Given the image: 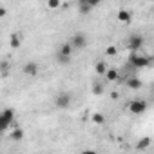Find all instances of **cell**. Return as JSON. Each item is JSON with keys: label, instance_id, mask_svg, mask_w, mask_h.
<instances>
[{"label": "cell", "instance_id": "cell-11", "mask_svg": "<svg viewBox=\"0 0 154 154\" xmlns=\"http://www.w3.org/2000/svg\"><path fill=\"white\" fill-rule=\"evenodd\" d=\"M9 140H13V141H22V140H24V131H22L20 127H15V129L11 131V134H9Z\"/></svg>", "mask_w": 154, "mask_h": 154}, {"label": "cell", "instance_id": "cell-8", "mask_svg": "<svg viewBox=\"0 0 154 154\" xmlns=\"http://www.w3.org/2000/svg\"><path fill=\"white\" fill-rule=\"evenodd\" d=\"M20 45H22V35L20 33H13L9 36V47L11 49H20Z\"/></svg>", "mask_w": 154, "mask_h": 154}, {"label": "cell", "instance_id": "cell-17", "mask_svg": "<svg viewBox=\"0 0 154 154\" xmlns=\"http://www.w3.org/2000/svg\"><path fill=\"white\" fill-rule=\"evenodd\" d=\"M93 122H94L96 125H103V122H105V116H103L102 112H94V114H93Z\"/></svg>", "mask_w": 154, "mask_h": 154}, {"label": "cell", "instance_id": "cell-9", "mask_svg": "<svg viewBox=\"0 0 154 154\" xmlns=\"http://www.w3.org/2000/svg\"><path fill=\"white\" fill-rule=\"evenodd\" d=\"M56 54H62V56H71L72 54V45L71 42H63L60 47H58V53Z\"/></svg>", "mask_w": 154, "mask_h": 154}, {"label": "cell", "instance_id": "cell-14", "mask_svg": "<svg viewBox=\"0 0 154 154\" xmlns=\"http://www.w3.org/2000/svg\"><path fill=\"white\" fill-rule=\"evenodd\" d=\"M78 11H80L82 15H89V13L93 11V8L85 2V0H80V4H78Z\"/></svg>", "mask_w": 154, "mask_h": 154}, {"label": "cell", "instance_id": "cell-18", "mask_svg": "<svg viewBox=\"0 0 154 154\" xmlns=\"http://www.w3.org/2000/svg\"><path fill=\"white\" fill-rule=\"evenodd\" d=\"M149 145H150V138H141V140L138 141V145H136V147H138L140 150H145Z\"/></svg>", "mask_w": 154, "mask_h": 154}, {"label": "cell", "instance_id": "cell-2", "mask_svg": "<svg viewBox=\"0 0 154 154\" xmlns=\"http://www.w3.org/2000/svg\"><path fill=\"white\" fill-rule=\"evenodd\" d=\"M15 120V111L13 109H4L0 112V132H4L6 129H9V125Z\"/></svg>", "mask_w": 154, "mask_h": 154}, {"label": "cell", "instance_id": "cell-24", "mask_svg": "<svg viewBox=\"0 0 154 154\" xmlns=\"http://www.w3.org/2000/svg\"><path fill=\"white\" fill-rule=\"evenodd\" d=\"M6 15H8V9H6V8H2V6H0V18H4Z\"/></svg>", "mask_w": 154, "mask_h": 154}, {"label": "cell", "instance_id": "cell-19", "mask_svg": "<svg viewBox=\"0 0 154 154\" xmlns=\"http://www.w3.org/2000/svg\"><path fill=\"white\" fill-rule=\"evenodd\" d=\"M0 72H2V76H8V72H9V62L8 60L0 62Z\"/></svg>", "mask_w": 154, "mask_h": 154}, {"label": "cell", "instance_id": "cell-15", "mask_svg": "<svg viewBox=\"0 0 154 154\" xmlns=\"http://www.w3.org/2000/svg\"><path fill=\"white\" fill-rule=\"evenodd\" d=\"M107 67H109V65H107L105 62H102V60L94 63V69H96V72H98V74H103V72L107 71Z\"/></svg>", "mask_w": 154, "mask_h": 154}, {"label": "cell", "instance_id": "cell-20", "mask_svg": "<svg viewBox=\"0 0 154 154\" xmlns=\"http://www.w3.org/2000/svg\"><path fill=\"white\" fill-rule=\"evenodd\" d=\"M47 6H49V9H58L62 6V2L60 0H47Z\"/></svg>", "mask_w": 154, "mask_h": 154}, {"label": "cell", "instance_id": "cell-13", "mask_svg": "<svg viewBox=\"0 0 154 154\" xmlns=\"http://www.w3.org/2000/svg\"><path fill=\"white\" fill-rule=\"evenodd\" d=\"M125 84H127V87H129V89H132V91L141 89V82H140V78H134V76H132V78H129Z\"/></svg>", "mask_w": 154, "mask_h": 154}, {"label": "cell", "instance_id": "cell-12", "mask_svg": "<svg viewBox=\"0 0 154 154\" xmlns=\"http://www.w3.org/2000/svg\"><path fill=\"white\" fill-rule=\"evenodd\" d=\"M103 74H105V78H107L109 82H116V80L120 78V74H118V71H116V69H112V67H107V71H105Z\"/></svg>", "mask_w": 154, "mask_h": 154}, {"label": "cell", "instance_id": "cell-5", "mask_svg": "<svg viewBox=\"0 0 154 154\" xmlns=\"http://www.w3.org/2000/svg\"><path fill=\"white\" fill-rule=\"evenodd\" d=\"M147 102L145 100H132L131 103H129V111L132 112V114H143L145 111H147Z\"/></svg>", "mask_w": 154, "mask_h": 154}, {"label": "cell", "instance_id": "cell-21", "mask_svg": "<svg viewBox=\"0 0 154 154\" xmlns=\"http://www.w3.org/2000/svg\"><path fill=\"white\" fill-rule=\"evenodd\" d=\"M116 53H118V49H116L114 45H109V47L105 49V54H109V56H114Z\"/></svg>", "mask_w": 154, "mask_h": 154}, {"label": "cell", "instance_id": "cell-7", "mask_svg": "<svg viewBox=\"0 0 154 154\" xmlns=\"http://www.w3.org/2000/svg\"><path fill=\"white\" fill-rule=\"evenodd\" d=\"M22 71H24V74H27V76H36L38 71H40V67H38L36 62H27V63L22 67Z\"/></svg>", "mask_w": 154, "mask_h": 154}, {"label": "cell", "instance_id": "cell-6", "mask_svg": "<svg viewBox=\"0 0 154 154\" xmlns=\"http://www.w3.org/2000/svg\"><path fill=\"white\" fill-rule=\"evenodd\" d=\"M127 47H129L131 51H140V49L143 47V36L132 35V36L129 38V42H127Z\"/></svg>", "mask_w": 154, "mask_h": 154}, {"label": "cell", "instance_id": "cell-23", "mask_svg": "<svg viewBox=\"0 0 154 154\" xmlns=\"http://www.w3.org/2000/svg\"><path fill=\"white\" fill-rule=\"evenodd\" d=\"M85 2H87L91 8H96V6H100V2H102V0H85Z\"/></svg>", "mask_w": 154, "mask_h": 154}, {"label": "cell", "instance_id": "cell-3", "mask_svg": "<svg viewBox=\"0 0 154 154\" xmlns=\"http://www.w3.org/2000/svg\"><path fill=\"white\" fill-rule=\"evenodd\" d=\"M71 102H72V96H71V93H65V91L58 93L56 98H54V105L58 109H67L71 105Z\"/></svg>", "mask_w": 154, "mask_h": 154}, {"label": "cell", "instance_id": "cell-1", "mask_svg": "<svg viewBox=\"0 0 154 154\" xmlns=\"http://www.w3.org/2000/svg\"><path fill=\"white\" fill-rule=\"evenodd\" d=\"M150 62H152V60H150L147 54L140 53V51H132L131 56H129V65H131L132 69H143V67H149Z\"/></svg>", "mask_w": 154, "mask_h": 154}, {"label": "cell", "instance_id": "cell-22", "mask_svg": "<svg viewBox=\"0 0 154 154\" xmlns=\"http://www.w3.org/2000/svg\"><path fill=\"white\" fill-rule=\"evenodd\" d=\"M56 58L60 63H69V60H71V56H62V54H56Z\"/></svg>", "mask_w": 154, "mask_h": 154}, {"label": "cell", "instance_id": "cell-10", "mask_svg": "<svg viewBox=\"0 0 154 154\" xmlns=\"http://www.w3.org/2000/svg\"><path fill=\"white\" fill-rule=\"evenodd\" d=\"M131 18H132V15H131L129 9H120V11H118V20H120L122 24H129Z\"/></svg>", "mask_w": 154, "mask_h": 154}, {"label": "cell", "instance_id": "cell-4", "mask_svg": "<svg viewBox=\"0 0 154 154\" xmlns=\"http://www.w3.org/2000/svg\"><path fill=\"white\" fill-rule=\"evenodd\" d=\"M71 45H72V49H84L85 45H87V38H85V35L84 33H74L72 36H71Z\"/></svg>", "mask_w": 154, "mask_h": 154}, {"label": "cell", "instance_id": "cell-16", "mask_svg": "<svg viewBox=\"0 0 154 154\" xmlns=\"http://www.w3.org/2000/svg\"><path fill=\"white\" fill-rule=\"evenodd\" d=\"M93 93H94L96 96H102V94H103V85H102L100 82H94V84H93Z\"/></svg>", "mask_w": 154, "mask_h": 154}]
</instances>
